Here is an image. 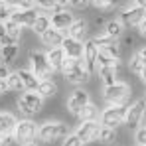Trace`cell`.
<instances>
[{
    "label": "cell",
    "mask_w": 146,
    "mask_h": 146,
    "mask_svg": "<svg viewBox=\"0 0 146 146\" xmlns=\"http://www.w3.org/2000/svg\"><path fill=\"white\" fill-rule=\"evenodd\" d=\"M95 24H97V26H105L107 22H105V18H103V16H95Z\"/></svg>",
    "instance_id": "obj_44"
},
{
    "label": "cell",
    "mask_w": 146,
    "mask_h": 146,
    "mask_svg": "<svg viewBox=\"0 0 146 146\" xmlns=\"http://www.w3.org/2000/svg\"><path fill=\"white\" fill-rule=\"evenodd\" d=\"M126 105H109L103 113H101V124L103 126H113L119 128L121 124H124L126 121Z\"/></svg>",
    "instance_id": "obj_5"
},
{
    "label": "cell",
    "mask_w": 146,
    "mask_h": 146,
    "mask_svg": "<svg viewBox=\"0 0 146 146\" xmlns=\"http://www.w3.org/2000/svg\"><path fill=\"white\" fill-rule=\"evenodd\" d=\"M142 121H146V115H144V119H142Z\"/></svg>",
    "instance_id": "obj_53"
},
{
    "label": "cell",
    "mask_w": 146,
    "mask_h": 146,
    "mask_svg": "<svg viewBox=\"0 0 146 146\" xmlns=\"http://www.w3.org/2000/svg\"><path fill=\"white\" fill-rule=\"evenodd\" d=\"M91 4V0H67V6L73 10H85Z\"/></svg>",
    "instance_id": "obj_35"
},
{
    "label": "cell",
    "mask_w": 146,
    "mask_h": 146,
    "mask_svg": "<svg viewBox=\"0 0 146 146\" xmlns=\"http://www.w3.org/2000/svg\"><path fill=\"white\" fill-rule=\"evenodd\" d=\"M46 55H48V61L49 65H51V69L53 71H61V67H63V61H65V51H63V48L59 46V48H48V51H46Z\"/></svg>",
    "instance_id": "obj_18"
},
{
    "label": "cell",
    "mask_w": 146,
    "mask_h": 146,
    "mask_svg": "<svg viewBox=\"0 0 146 146\" xmlns=\"http://www.w3.org/2000/svg\"><path fill=\"white\" fill-rule=\"evenodd\" d=\"M134 140H136V144L138 146H144L146 144V122L136 130V136H134Z\"/></svg>",
    "instance_id": "obj_36"
},
{
    "label": "cell",
    "mask_w": 146,
    "mask_h": 146,
    "mask_svg": "<svg viewBox=\"0 0 146 146\" xmlns=\"http://www.w3.org/2000/svg\"><path fill=\"white\" fill-rule=\"evenodd\" d=\"M40 40H42V44L48 46V48H59V46L63 44V40H65V32L51 26V28H48V30L40 36Z\"/></svg>",
    "instance_id": "obj_14"
},
{
    "label": "cell",
    "mask_w": 146,
    "mask_h": 146,
    "mask_svg": "<svg viewBox=\"0 0 146 146\" xmlns=\"http://www.w3.org/2000/svg\"><path fill=\"white\" fill-rule=\"evenodd\" d=\"M10 69H8V65L6 63H0V79H8V75H10Z\"/></svg>",
    "instance_id": "obj_40"
},
{
    "label": "cell",
    "mask_w": 146,
    "mask_h": 146,
    "mask_svg": "<svg viewBox=\"0 0 146 146\" xmlns=\"http://www.w3.org/2000/svg\"><path fill=\"white\" fill-rule=\"evenodd\" d=\"M61 48H63V51H65L67 57H83V42L75 40L71 36H65Z\"/></svg>",
    "instance_id": "obj_19"
},
{
    "label": "cell",
    "mask_w": 146,
    "mask_h": 146,
    "mask_svg": "<svg viewBox=\"0 0 146 146\" xmlns=\"http://www.w3.org/2000/svg\"><path fill=\"white\" fill-rule=\"evenodd\" d=\"M36 0H16L14 8H34Z\"/></svg>",
    "instance_id": "obj_39"
},
{
    "label": "cell",
    "mask_w": 146,
    "mask_h": 146,
    "mask_svg": "<svg viewBox=\"0 0 146 146\" xmlns=\"http://www.w3.org/2000/svg\"><path fill=\"white\" fill-rule=\"evenodd\" d=\"M48 28H51V18L40 12V16L36 18V22L32 24V28H30V30H32V32H34L36 36H42V34H44V32H46Z\"/></svg>",
    "instance_id": "obj_26"
},
{
    "label": "cell",
    "mask_w": 146,
    "mask_h": 146,
    "mask_svg": "<svg viewBox=\"0 0 146 146\" xmlns=\"http://www.w3.org/2000/svg\"><path fill=\"white\" fill-rule=\"evenodd\" d=\"M16 105H18V109L28 115V117H32V115H38L40 111H42V107H44V97L38 93V91H26L22 93L18 101H16Z\"/></svg>",
    "instance_id": "obj_4"
},
{
    "label": "cell",
    "mask_w": 146,
    "mask_h": 146,
    "mask_svg": "<svg viewBox=\"0 0 146 146\" xmlns=\"http://www.w3.org/2000/svg\"><path fill=\"white\" fill-rule=\"evenodd\" d=\"M18 51H20V48H18V44H14V46H0V61L2 63H12L14 59H16V55H18Z\"/></svg>",
    "instance_id": "obj_27"
},
{
    "label": "cell",
    "mask_w": 146,
    "mask_h": 146,
    "mask_svg": "<svg viewBox=\"0 0 146 146\" xmlns=\"http://www.w3.org/2000/svg\"><path fill=\"white\" fill-rule=\"evenodd\" d=\"M97 55H99L97 44L93 40H87L83 44V61H85V67H87V71L91 73V75L99 69L97 67Z\"/></svg>",
    "instance_id": "obj_12"
},
{
    "label": "cell",
    "mask_w": 146,
    "mask_h": 146,
    "mask_svg": "<svg viewBox=\"0 0 146 146\" xmlns=\"http://www.w3.org/2000/svg\"><path fill=\"white\" fill-rule=\"evenodd\" d=\"M140 79L146 83V63H144V67H142V71H140Z\"/></svg>",
    "instance_id": "obj_48"
},
{
    "label": "cell",
    "mask_w": 146,
    "mask_h": 146,
    "mask_svg": "<svg viewBox=\"0 0 146 146\" xmlns=\"http://www.w3.org/2000/svg\"><path fill=\"white\" fill-rule=\"evenodd\" d=\"M55 4H67V0H55Z\"/></svg>",
    "instance_id": "obj_52"
},
{
    "label": "cell",
    "mask_w": 146,
    "mask_h": 146,
    "mask_svg": "<svg viewBox=\"0 0 146 146\" xmlns=\"http://www.w3.org/2000/svg\"><path fill=\"white\" fill-rule=\"evenodd\" d=\"M67 34L65 36H71L75 40H79V42H83V40H87V34H89V24H87V20H73V24L65 30Z\"/></svg>",
    "instance_id": "obj_17"
},
{
    "label": "cell",
    "mask_w": 146,
    "mask_h": 146,
    "mask_svg": "<svg viewBox=\"0 0 146 146\" xmlns=\"http://www.w3.org/2000/svg\"><path fill=\"white\" fill-rule=\"evenodd\" d=\"M124 28H126V26L121 22V18H119V20H109V22L105 24V34L119 40L122 34H124Z\"/></svg>",
    "instance_id": "obj_24"
},
{
    "label": "cell",
    "mask_w": 146,
    "mask_h": 146,
    "mask_svg": "<svg viewBox=\"0 0 146 146\" xmlns=\"http://www.w3.org/2000/svg\"><path fill=\"white\" fill-rule=\"evenodd\" d=\"M8 91V83H6V79H0V95H4Z\"/></svg>",
    "instance_id": "obj_43"
},
{
    "label": "cell",
    "mask_w": 146,
    "mask_h": 146,
    "mask_svg": "<svg viewBox=\"0 0 146 146\" xmlns=\"http://www.w3.org/2000/svg\"><path fill=\"white\" fill-rule=\"evenodd\" d=\"M99 77L103 79L105 85H113L115 81H119V65H107V67H99Z\"/></svg>",
    "instance_id": "obj_22"
},
{
    "label": "cell",
    "mask_w": 146,
    "mask_h": 146,
    "mask_svg": "<svg viewBox=\"0 0 146 146\" xmlns=\"http://www.w3.org/2000/svg\"><path fill=\"white\" fill-rule=\"evenodd\" d=\"M14 6H10V4H6L4 0H0V22H6V20H10L12 18V14H14Z\"/></svg>",
    "instance_id": "obj_33"
},
{
    "label": "cell",
    "mask_w": 146,
    "mask_h": 146,
    "mask_svg": "<svg viewBox=\"0 0 146 146\" xmlns=\"http://www.w3.org/2000/svg\"><path fill=\"white\" fill-rule=\"evenodd\" d=\"M144 146H146V144H144Z\"/></svg>",
    "instance_id": "obj_54"
},
{
    "label": "cell",
    "mask_w": 146,
    "mask_h": 146,
    "mask_svg": "<svg viewBox=\"0 0 146 146\" xmlns=\"http://www.w3.org/2000/svg\"><path fill=\"white\" fill-rule=\"evenodd\" d=\"M4 2H6V4H10V6H14V4H16V0H4Z\"/></svg>",
    "instance_id": "obj_51"
},
{
    "label": "cell",
    "mask_w": 146,
    "mask_h": 146,
    "mask_svg": "<svg viewBox=\"0 0 146 146\" xmlns=\"http://www.w3.org/2000/svg\"><path fill=\"white\" fill-rule=\"evenodd\" d=\"M16 142V136H14V132H10V134H4V136H0V146H12Z\"/></svg>",
    "instance_id": "obj_37"
},
{
    "label": "cell",
    "mask_w": 146,
    "mask_h": 146,
    "mask_svg": "<svg viewBox=\"0 0 146 146\" xmlns=\"http://www.w3.org/2000/svg\"><path fill=\"white\" fill-rule=\"evenodd\" d=\"M97 117H99V109L91 103V101H89V103L77 113V119H79L81 122H83V121H97Z\"/></svg>",
    "instance_id": "obj_28"
},
{
    "label": "cell",
    "mask_w": 146,
    "mask_h": 146,
    "mask_svg": "<svg viewBox=\"0 0 146 146\" xmlns=\"http://www.w3.org/2000/svg\"><path fill=\"white\" fill-rule=\"evenodd\" d=\"M107 65H121L119 63V57H113L105 51L99 49V55H97V67H107Z\"/></svg>",
    "instance_id": "obj_31"
},
{
    "label": "cell",
    "mask_w": 146,
    "mask_h": 146,
    "mask_svg": "<svg viewBox=\"0 0 146 146\" xmlns=\"http://www.w3.org/2000/svg\"><path fill=\"white\" fill-rule=\"evenodd\" d=\"M36 4H38L42 10H48V12H51V8L55 6V0H36Z\"/></svg>",
    "instance_id": "obj_38"
},
{
    "label": "cell",
    "mask_w": 146,
    "mask_h": 146,
    "mask_svg": "<svg viewBox=\"0 0 146 146\" xmlns=\"http://www.w3.org/2000/svg\"><path fill=\"white\" fill-rule=\"evenodd\" d=\"M142 67H144V61H142V57H140L138 51H136V53L130 55V59H128V69H130L132 73H136V75H140Z\"/></svg>",
    "instance_id": "obj_32"
},
{
    "label": "cell",
    "mask_w": 146,
    "mask_h": 146,
    "mask_svg": "<svg viewBox=\"0 0 146 146\" xmlns=\"http://www.w3.org/2000/svg\"><path fill=\"white\" fill-rule=\"evenodd\" d=\"M144 115H146V101H144V99H138L136 103H132V105L128 107L124 124H126V126H130V128H136V126L142 122Z\"/></svg>",
    "instance_id": "obj_10"
},
{
    "label": "cell",
    "mask_w": 146,
    "mask_h": 146,
    "mask_svg": "<svg viewBox=\"0 0 146 146\" xmlns=\"http://www.w3.org/2000/svg\"><path fill=\"white\" fill-rule=\"evenodd\" d=\"M4 28H6V34H8L10 38H14L16 42L22 40V26L18 24V22H14V20L10 18V20L4 22Z\"/></svg>",
    "instance_id": "obj_29"
},
{
    "label": "cell",
    "mask_w": 146,
    "mask_h": 146,
    "mask_svg": "<svg viewBox=\"0 0 146 146\" xmlns=\"http://www.w3.org/2000/svg\"><path fill=\"white\" fill-rule=\"evenodd\" d=\"M38 16H40V12H36L34 8H16L12 14V20L18 22L22 28H32Z\"/></svg>",
    "instance_id": "obj_13"
},
{
    "label": "cell",
    "mask_w": 146,
    "mask_h": 146,
    "mask_svg": "<svg viewBox=\"0 0 146 146\" xmlns=\"http://www.w3.org/2000/svg\"><path fill=\"white\" fill-rule=\"evenodd\" d=\"M146 18V8L138 6V4H130L126 8H122L121 12V22L126 28H138V24Z\"/></svg>",
    "instance_id": "obj_8"
},
{
    "label": "cell",
    "mask_w": 146,
    "mask_h": 146,
    "mask_svg": "<svg viewBox=\"0 0 146 146\" xmlns=\"http://www.w3.org/2000/svg\"><path fill=\"white\" fill-rule=\"evenodd\" d=\"M67 136V126L61 121H46L40 124L38 128V138L42 142H55V140H61Z\"/></svg>",
    "instance_id": "obj_1"
},
{
    "label": "cell",
    "mask_w": 146,
    "mask_h": 146,
    "mask_svg": "<svg viewBox=\"0 0 146 146\" xmlns=\"http://www.w3.org/2000/svg\"><path fill=\"white\" fill-rule=\"evenodd\" d=\"M99 130H101V124L97 121H83L75 128V134L83 140V144H89L99 138Z\"/></svg>",
    "instance_id": "obj_9"
},
{
    "label": "cell",
    "mask_w": 146,
    "mask_h": 146,
    "mask_svg": "<svg viewBox=\"0 0 146 146\" xmlns=\"http://www.w3.org/2000/svg\"><path fill=\"white\" fill-rule=\"evenodd\" d=\"M63 73V77H65V81L67 83H71V85H85L89 79H91V73L87 71V67H85V61H83V57L81 59H77V63L69 67V69H65Z\"/></svg>",
    "instance_id": "obj_7"
},
{
    "label": "cell",
    "mask_w": 146,
    "mask_h": 146,
    "mask_svg": "<svg viewBox=\"0 0 146 146\" xmlns=\"http://www.w3.org/2000/svg\"><path fill=\"white\" fill-rule=\"evenodd\" d=\"M36 91H38L44 99H51V97L57 95V83H55L53 79H42Z\"/></svg>",
    "instance_id": "obj_23"
},
{
    "label": "cell",
    "mask_w": 146,
    "mask_h": 146,
    "mask_svg": "<svg viewBox=\"0 0 146 146\" xmlns=\"http://www.w3.org/2000/svg\"><path fill=\"white\" fill-rule=\"evenodd\" d=\"M103 97L109 105H126L130 97V85L124 81H115L113 85H105Z\"/></svg>",
    "instance_id": "obj_3"
},
{
    "label": "cell",
    "mask_w": 146,
    "mask_h": 146,
    "mask_svg": "<svg viewBox=\"0 0 146 146\" xmlns=\"http://www.w3.org/2000/svg\"><path fill=\"white\" fill-rule=\"evenodd\" d=\"M28 61H30V69L34 71V75L38 79H51L53 69L48 61V55L44 51H38V49H32L28 53Z\"/></svg>",
    "instance_id": "obj_2"
},
{
    "label": "cell",
    "mask_w": 146,
    "mask_h": 146,
    "mask_svg": "<svg viewBox=\"0 0 146 146\" xmlns=\"http://www.w3.org/2000/svg\"><path fill=\"white\" fill-rule=\"evenodd\" d=\"M20 75V79H22V83H24V91H36L38 89V85H40V81L42 79H38L32 69H20L18 71Z\"/></svg>",
    "instance_id": "obj_21"
},
{
    "label": "cell",
    "mask_w": 146,
    "mask_h": 146,
    "mask_svg": "<svg viewBox=\"0 0 146 146\" xmlns=\"http://www.w3.org/2000/svg\"><path fill=\"white\" fill-rule=\"evenodd\" d=\"M22 146H38V144H36V142L32 140V142H24V144H22Z\"/></svg>",
    "instance_id": "obj_50"
},
{
    "label": "cell",
    "mask_w": 146,
    "mask_h": 146,
    "mask_svg": "<svg viewBox=\"0 0 146 146\" xmlns=\"http://www.w3.org/2000/svg\"><path fill=\"white\" fill-rule=\"evenodd\" d=\"M136 30H138V36L146 38V18L142 20V22H140V24H138V28H136Z\"/></svg>",
    "instance_id": "obj_42"
},
{
    "label": "cell",
    "mask_w": 146,
    "mask_h": 146,
    "mask_svg": "<svg viewBox=\"0 0 146 146\" xmlns=\"http://www.w3.org/2000/svg\"><path fill=\"white\" fill-rule=\"evenodd\" d=\"M93 42L97 44V48L101 51H105V53H109L113 57H121V44H119L117 38H111L107 34H101V36H95L93 38Z\"/></svg>",
    "instance_id": "obj_11"
},
{
    "label": "cell",
    "mask_w": 146,
    "mask_h": 146,
    "mask_svg": "<svg viewBox=\"0 0 146 146\" xmlns=\"http://www.w3.org/2000/svg\"><path fill=\"white\" fill-rule=\"evenodd\" d=\"M89 101H91V99H89V93H87L85 89H77V91H73L71 97L67 99V111L73 113V115H77Z\"/></svg>",
    "instance_id": "obj_15"
},
{
    "label": "cell",
    "mask_w": 146,
    "mask_h": 146,
    "mask_svg": "<svg viewBox=\"0 0 146 146\" xmlns=\"http://www.w3.org/2000/svg\"><path fill=\"white\" fill-rule=\"evenodd\" d=\"M117 138H119V130H117V128H113V126H103V124H101L99 140H101L103 144H113V142H117Z\"/></svg>",
    "instance_id": "obj_25"
},
{
    "label": "cell",
    "mask_w": 146,
    "mask_h": 146,
    "mask_svg": "<svg viewBox=\"0 0 146 146\" xmlns=\"http://www.w3.org/2000/svg\"><path fill=\"white\" fill-rule=\"evenodd\" d=\"M6 36V28H4V22H0V40Z\"/></svg>",
    "instance_id": "obj_47"
},
{
    "label": "cell",
    "mask_w": 146,
    "mask_h": 146,
    "mask_svg": "<svg viewBox=\"0 0 146 146\" xmlns=\"http://www.w3.org/2000/svg\"><path fill=\"white\" fill-rule=\"evenodd\" d=\"M49 18H51V26H53V28L63 30V32H65V30L73 24V20H75V16L71 14V10H69V8H67V10H63V12H55V14H51Z\"/></svg>",
    "instance_id": "obj_16"
},
{
    "label": "cell",
    "mask_w": 146,
    "mask_h": 146,
    "mask_svg": "<svg viewBox=\"0 0 146 146\" xmlns=\"http://www.w3.org/2000/svg\"><path fill=\"white\" fill-rule=\"evenodd\" d=\"M14 44H18V42H16L14 38H10L8 34H6V36H4L2 40H0V46H14Z\"/></svg>",
    "instance_id": "obj_41"
},
{
    "label": "cell",
    "mask_w": 146,
    "mask_h": 146,
    "mask_svg": "<svg viewBox=\"0 0 146 146\" xmlns=\"http://www.w3.org/2000/svg\"><path fill=\"white\" fill-rule=\"evenodd\" d=\"M138 55L142 57V61L146 63V46H144V48H140V49H138Z\"/></svg>",
    "instance_id": "obj_45"
},
{
    "label": "cell",
    "mask_w": 146,
    "mask_h": 146,
    "mask_svg": "<svg viewBox=\"0 0 146 146\" xmlns=\"http://www.w3.org/2000/svg\"><path fill=\"white\" fill-rule=\"evenodd\" d=\"M134 4H138V6H142V8H146V0H134Z\"/></svg>",
    "instance_id": "obj_49"
},
{
    "label": "cell",
    "mask_w": 146,
    "mask_h": 146,
    "mask_svg": "<svg viewBox=\"0 0 146 146\" xmlns=\"http://www.w3.org/2000/svg\"><path fill=\"white\" fill-rule=\"evenodd\" d=\"M16 124H18V119L12 113H0V136L14 132Z\"/></svg>",
    "instance_id": "obj_20"
},
{
    "label": "cell",
    "mask_w": 146,
    "mask_h": 146,
    "mask_svg": "<svg viewBox=\"0 0 146 146\" xmlns=\"http://www.w3.org/2000/svg\"><path fill=\"white\" fill-rule=\"evenodd\" d=\"M132 44H134V38L132 36H126L124 38V46H132Z\"/></svg>",
    "instance_id": "obj_46"
},
{
    "label": "cell",
    "mask_w": 146,
    "mask_h": 146,
    "mask_svg": "<svg viewBox=\"0 0 146 146\" xmlns=\"http://www.w3.org/2000/svg\"><path fill=\"white\" fill-rule=\"evenodd\" d=\"M6 83H8V91H14V93H22V91H24V83H22L18 71L10 73L8 79H6Z\"/></svg>",
    "instance_id": "obj_30"
},
{
    "label": "cell",
    "mask_w": 146,
    "mask_h": 146,
    "mask_svg": "<svg viewBox=\"0 0 146 146\" xmlns=\"http://www.w3.org/2000/svg\"><path fill=\"white\" fill-rule=\"evenodd\" d=\"M61 146H83V140L73 132V134H67V136H65V140H63Z\"/></svg>",
    "instance_id": "obj_34"
},
{
    "label": "cell",
    "mask_w": 146,
    "mask_h": 146,
    "mask_svg": "<svg viewBox=\"0 0 146 146\" xmlns=\"http://www.w3.org/2000/svg\"><path fill=\"white\" fill-rule=\"evenodd\" d=\"M38 128H40V126L32 121V119H22V121H18L16 128H14L16 142L24 144V142H32V140H36V136H38Z\"/></svg>",
    "instance_id": "obj_6"
}]
</instances>
